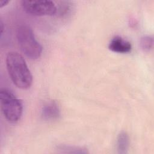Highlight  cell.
I'll use <instances>...</instances> for the list:
<instances>
[{
    "label": "cell",
    "instance_id": "obj_10",
    "mask_svg": "<svg viewBox=\"0 0 154 154\" xmlns=\"http://www.w3.org/2000/svg\"><path fill=\"white\" fill-rule=\"evenodd\" d=\"M8 3V1H5V0L1 1V2H0V7H2L5 6V5H7Z\"/></svg>",
    "mask_w": 154,
    "mask_h": 154
},
{
    "label": "cell",
    "instance_id": "obj_3",
    "mask_svg": "<svg viewBox=\"0 0 154 154\" xmlns=\"http://www.w3.org/2000/svg\"><path fill=\"white\" fill-rule=\"evenodd\" d=\"M0 102L1 110L6 120L11 123L17 122L23 111L20 100L12 92L3 88L0 91Z\"/></svg>",
    "mask_w": 154,
    "mask_h": 154
},
{
    "label": "cell",
    "instance_id": "obj_2",
    "mask_svg": "<svg viewBox=\"0 0 154 154\" xmlns=\"http://www.w3.org/2000/svg\"><path fill=\"white\" fill-rule=\"evenodd\" d=\"M17 39L23 53L31 60L38 58L42 52V47L36 40L32 29L28 25H22L17 29Z\"/></svg>",
    "mask_w": 154,
    "mask_h": 154
},
{
    "label": "cell",
    "instance_id": "obj_6",
    "mask_svg": "<svg viewBox=\"0 0 154 154\" xmlns=\"http://www.w3.org/2000/svg\"><path fill=\"white\" fill-rule=\"evenodd\" d=\"M42 116L45 120L57 119L60 116L59 107L55 102H49L44 105L42 109Z\"/></svg>",
    "mask_w": 154,
    "mask_h": 154
},
{
    "label": "cell",
    "instance_id": "obj_9",
    "mask_svg": "<svg viewBox=\"0 0 154 154\" xmlns=\"http://www.w3.org/2000/svg\"><path fill=\"white\" fill-rule=\"evenodd\" d=\"M153 39L150 36H144L141 38L140 41V46L141 49L146 52H149L153 48Z\"/></svg>",
    "mask_w": 154,
    "mask_h": 154
},
{
    "label": "cell",
    "instance_id": "obj_4",
    "mask_svg": "<svg viewBox=\"0 0 154 154\" xmlns=\"http://www.w3.org/2000/svg\"><path fill=\"white\" fill-rule=\"evenodd\" d=\"M21 5L26 13L34 16H52L57 11L56 6L51 1L23 0Z\"/></svg>",
    "mask_w": 154,
    "mask_h": 154
},
{
    "label": "cell",
    "instance_id": "obj_8",
    "mask_svg": "<svg viewBox=\"0 0 154 154\" xmlns=\"http://www.w3.org/2000/svg\"><path fill=\"white\" fill-rule=\"evenodd\" d=\"M58 149L61 150V152L66 153H85L87 152L84 149L69 146H61L58 147Z\"/></svg>",
    "mask_w": 154,
    "mask_h": 154
},
{
    "label": "cell",
    "instance_id": "obj_1",
    "mask_svg": "<svg viewBox=\"0 0 154 154\" xmlns=\"http://www.w3.org/2000/svg\"><path fill=\"white\" fill-rule=\"evenodd\" d=\"M8 74L14 84L19 88L28 89L32 82V76L25 60L17 52H10L6 57Z\"/></svg>",
    "mask_w": 154,
    "mask_h": 154
},
{
    "label": "cell",
    "instance_id": "obj_5",
    "mask_svg": "<svg viewBox=\"0 0 154 154\" xmlns=\"http://www.w3.org/2000/svg\"><path fill=\"white\" fill-rule=\"evenodd\" d=\"M108 48L113 52L125 54L131 52L132 46L129 42L119 36H116L111 40Z\"/></svg>",
    "mask_w": 154,
    "mask_h": 154
},
{
    "label": "cell",
    "instance_id": "obj_7",
    "mask_svg": "<svg viewBox=\"0 0 154 154\" xmlns=\"http://www.w3.org/2000/svg\"><path fill=\"white\" fill-rule=\"evenodd\" d=\"M129 146V136L125 132H120L117 139L116 147L119 153H126Z\"/></svg>",
    "mask_w": 154,
    "mask_h": 154
}]
</instances>
